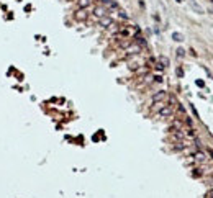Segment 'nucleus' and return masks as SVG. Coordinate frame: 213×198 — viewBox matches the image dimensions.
<instances>
[{"instance_id":"nucleus-1","label":"nucleus","mask_w":213,"mask_h":198,"mask_svg":"<svg viewBox=\"0 0 213 198\" xmlns=\"http://www.w3.org/2000/svg\"><path fill=\"white\" fill-rule=\"evenodd\" d=\"M167 97H169V95H167L166 90H157L154 95H153L151 102H153V105H154V103H164V102L167 100Z\"/></svg>"},{"instance_id":"nucleus-2","label":"nucleus","mask_w":213,"mask_h":198,"mask_svg":"<svg viewBox=\"0 0 213 198\" xmlns=\"http://www.w3.org/2000/svg\"><path fill=\"white\" fill-rule=\"evenodd\" d=\"M157 115L161 116V118H171V116L174 115V105H164V107L157 112Z\"/></svg>"},{"instance_id":"nucleus-3","label":"nucleus","mask_w":213,"mask_h":198,"mask_svg":"<svg viewBox=\"0 0 213 198\" xmlns=\"http://www.w3.org/2000/svg\"><path fill=\"white\" fill-rule=\"evenodd\" d=\"M89 18V8H77L74 12V20L75 21H85Z\"/></svg>"},{"instance_id":"nucleus-4","label":"nucleus","mask_w":213,"mask_h":198,"mask_svg":"<svg viewBox=\"0 0 213 198\" xmlns=\"http://www.w3.org/2000/svg\"><path fill=\"white\" fill-rule=\"evenodd\" d=\"M98 23H100V26H102V28H110V26L113 25V18L107 15V17L100 18V20H98Z\"/></svg>"},{"instance_id":"nucleus-5","label":"nucleus","mask_w":213,"mask_h":198,"mask_svg":"<svg viewBox=\"0 0 213 198\" xmlns=\"http://www.w3.org/2000/svg\"><path fill=\"white\" fill-rule=\"evenodd\" d=\"M93 15H95V17L100 20V18L107 17L108 13H107V8H105V7H95V10H93Z\"/></svg>"},{"instance_id":"nucleus-6","label":"nucleus","mask_w":213,"mask_h":198,"mask_svg":"<svg viewBox=\"0 0 213 198\" xmlns=\"http://www.w3.org/2000/svg\"><path fill=\"white\" fill-rule=\"evenodd\" d=\"M192 161H193V164H202V162L207 161V157H205L203 152H195L192 156Z\"/></svg>"},{"instance_id":"nucleus-7","label":"nucleus","mask_w":213,"mask_h":198,"mask_svg":"<svg viewBox=\"0 0 213 198\" xmlns=\"http://www.w3.org/2000/svg\"><path fill=\"white\" fill-rule=\"evenodd\" d=\"M93 4V0H77V8H89Z\"/></svg>"},{"instance_id":"nucleus-8","label":"nucleus","mask_w":213,"mask_h":198,"mask_svg":"<svg viewBox=\"0 0 213 198\" xmlns=\"http://www.w3.org/2000/svg\"><path fill=\"white\" fill-rule=\"evenodd\" d=\"M159 64H162V67H166V66H169V59L167 58H159Z\"/></svg>"},{"instance_id":"nucleus-9","label":"nucleus","mask_w":213,"mask_h":198,"mask_svg":"<svg viewBox=\"0 0 213 198\" xmlns=\"http://www.w3.org/2000/svg\"><path fill=\"white\" fill-rule=\"evenodd\" d=\"M172 38H174L176 41H182V34H179V33H174V34H172Z\"/></svg>"},{"instance_id":"nucleus-10","label":"nucleus","mask_w":213,"mask_h":198,"mask_svg":"<svg viewBox=\"0 0 213 198\" xmlns=\"http://www.w3.org/2000/svg\"><path fill=\"white\" fill-rule=\"evenodd\" d=\"M184 56H185L184 49H177V58H184Z\"/></svg>"},{"instance_id":"nucleus-11","label":"nucleus","mask_w":213,"mask_h":198,"mask_svg":"<svg viewBox=\"0 0 213 198\" xmlns=\"http://www.w3.org/2000/svg\"><path fill=\"white\" fill-rule=\"evenodd\" d=\"M118 13H120V18H121V20H128V15H126L125 12H118Z\"/></svg>"},{"instance_id":"nucleus-12","label":"nucleus","mask_w":213,"mask_h":198,"mask_svg":"<svg viewBox=\"0 0 213 198\" xmlns=\"http://www.w3.org/2000/svg\"><path fill=\"white\" fill-rule=\"evenodd\" d=\"M207 197H208V198H213V188H212V190H210L208 193H207Z\"/></svg>"},{"instance_id":"nucleus-13","label":"nucleus","mask_w":213,"mask_h":198,"mask_svg":"<svg viewBox=\"0 0 213 198\" xmlns=\"http://www.w3.org/2000/svg\"><path fill=\"white\" fill-rule=\"evenodd\" d=\"M212 2H213V0H212Z\"/></svg>"}]
</instances>
